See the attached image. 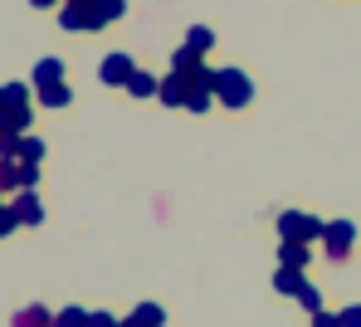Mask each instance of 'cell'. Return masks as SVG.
Wrapping results in <instances>:
<instances>
[{
	"mask_svg": "<svg viewBox=\"0 0 361 327\" xmlns=\"http://www.w3.org/2000/svg\"><path fill=\"white\" fill-rule=\"evenodd\" d=\"M137 323H142V327H157V323H161V308H142V313H137Z\"/></svg>",
	"mask_w": 361,
	"mask_h": 327,
	"instance_id": "obj_19",
	"label": "cell"
},
{
	"mask_svg": "<svg viewBox=\"0 0 361 327\" xmlns=\"http://www.w3.org/2000/svg\"><path fill=\"white\" fill-rule=\"evenodd\" d=\"M25 123H30V108H25V103H0V132H5V137H15Z\"/></svg>",
	"mask_w": 361,
	"mask_h": 327,
	"instance_id": "obj_6",
	"label": "cell"
},
{
	"mask_svg": "<svg viewBox=\"0 0 361 327\" xmlns=\"http://www.w3.org/2000/svg\"><path fill=\"white\" fill-rule=\"evenodd\" d=\"M127 88H132L137 98H152V93H161V83H157L152 73H132V78H127Z\"/></svg>",
	"mask_w": 361,
	"mask_h": 327,
	"instance_id": "obj_12",
	"label": "cell"
},
{
	"mask_svg": "<svg viewBox=\"0 0 361 327\" xmlns=\"http://www.w3.org/2000/svg\"><path fill=\"white\" fill-rule=\"evenodd\" d=\"M161 103H171V108L190 103V78H185V73H171V78L161 83Z\"/></svg>",
	"mask_w": 361,
	"mask_h": 327,
	"instance_id": "obj_7",
	"label": "cell"
},
{
	"mask_svg": "<svg viewBox=\"0 0 361 327\" xmlns=\"http://www.w3.org/2000/svg\"><path fill=\"white\" fill-rule=\"evenodd\" d=\"M322 230H327L322 220H312V215H298V210H288V215L279 220V235H283V240H302V245H307V240H322Z\"/></svg>",
	"mask_w": 361,
	"mask_h": 327,
	"instance_id": "obj_2",
	"label": "cell"
},
{
	"mask_svg": "<svg viewBox=\"0 0 361 327\" xmlns=\"http://www.w3.org/2000/svg\"><path fill=\"white\" fill-rule=\"evenodd\" d=\"M279 288H283V293H293V298H298L302 288H307V278H302L298 269H279Z\"/></svg>",
	"mask_w": 361,
	"mask_h": 327,
	"instance_id": "obj_13",
	"label": "cell"
},
{
	"mask_svg": "<svg viewBox=\"0 0 361 327\" xmlns=\"http://www.w3.org/2000/svg\"><path fill=\"white\" fill-rule=\"evenodd\" d=\"M63 30H98V15H93V0H63L59 10Z\"/></svg>",
	"mask_w": 361,
	"mask_h": 327,
	"instance_id": "obj_3",
	"label": "cell"
},
{
	"mask_svg": "<svg viewBox=\"0 0 361 327\" xmlns=\"http://www.w3.org/2000/svg\"><path fill=\"white\" fill-rule=\"evenodd\" d=\"M88 327H118V323H113V318H103V313H98V318H88Z\"/></svg>",
	"mask_w": 361,
	"mask_h": 327,
	"instance_id": "obj_22",
	"label": "cell"
},
{
	"mask_svg": "<svg viewBox=\"0 0 361 327\" xmlns=\"http://www.w3.org/2000/svg\"><path fill=\"white\" fill-rule=\"evenodd\" d=\"M122 10H127V0H93L98 25H113V20H122Z\"/></svg>",
	"mask_w": 361,
	"mask_h": 327,
	"instance_id": "obj_9",
	"label": "cell"
},
{
	"mask_svg": "<svg viewBox=\"0 0 361 327\" xmlns=\"http://www.w3.org/2000/svg\"><path fill=\"white\" fill-rule=\"evenodd\" d=\"M83 323H88L83 313H59V318H54V327H83Z\"/></svg>",
	"mask_w": 361,
	"mask_h": 327,
	"instance_id": "obj_18",
	"label": "cell"
},
{
	"mask_svg": "<svg viewBox=\"0 0 361 327\" xmlns=\"http://www.w3.org/2000/svg\"><path fill=\"white\" fill-rule=\"evenodd\" d=\"M68 98H73V93H68L63 83H54V88H44V103H49V108H63Z\"/></svg>",
	"mask_w": 361,
	"mask_h": 327,
	"instance_id": "obj_15",
	"label": "cell"
},
{
	"mask_svg": "<svg viewBox=\"0 0 361 327\" xmlns=\"http://www.w3.org/2000/svg\"><path fill=\"white\" fill-rule=\"evenodd\" d=\"M30 5H54V0H30Z\"/></svg>",
	"mask_w": 361,
	"mask_h": 327,
	"instance_id": "obj_23",
	"label": "cell"
},
{
	"mask_svg": "<svg viewBox=\"0 0 361 327\" xmlns=\"http://www.w3.org/2000/svg\"><path fill=\"white\" fill-rule=\"evenodd\" d=\"M298 303L307 308V313H322V298H317V288H312V283H307V288L298 293Z\"/></svg>",
	"mask_w": 361,
	"mask_h": 327,
	"instance_id": "obj_17",
	"label": "cell"
},
{
	"mask_svg": "<svg viewBox=\"0 0 361 327\" xmlns=\"http://www.w3.org/2000/svg\"><path fill=\"white\" fill-rule=\"evenodd\" d=\"M279 254H283V269H302V264L312 259L302 240H283V249H279Z\"/></svg>",
	"mask_w": 361,
	"mask_h": 327,
	"instance_id": "obj_8",
	"label": "cell"
},
{
	"mask_svg": "<svg viewBox=\"0 0 361 327\" xmlns=\"http://www.w3.org/2000/svg\"><path fill=\"white\" fill-rule=\"evenodd\" d=\"M215 93H220L225 108H244L254 98V83L244 78L240 68H215Z\"/></svg>",
	"mask_w": 361,
	"mask_h": 327,
	"instance_id": "obj_1",
	"label": "cell"
},
{
	"mask_svg": "<svg viewBox=\"0 0 361 327\" xmlns=\"http://www.w3.org/2000/svg\"><path fill=\"white\" fill-rule=\"evenodd\" d=\"M185 44H190V49H195V54H205V49H210V44H215V35H210V30H205V25H195V30H190V39H185Z\"/></svg>",
	"mask_w": 361,
	"mask_h": 327,
	"instance_id": "obj_14",
	"label": "cell"
},
{
	"mask_svg": "<svg viewBox=\"0 0 361 327\" xmlns=\"http://www.w3.org/2000/svg\"><path fill=\"white\" fill-rule=\"evenodd\" d=\"M352 240H357V230H352L347 220H332V225L322 230V245H327V259H347V249H352Z\"/></svg>",
	"mask_w": 361,
	"mask_h": 327,
	"instance_id": "obj_4",
	"label": "cell"
},
{
	"mask_svg": "<svg viewBox=\"0 0 361 327\" xmlns=\"http://www.w3.org/2000/svg\"><path fill=\"white\" fill-rule=\"evenodd\" d=\"M15 323H20V327H44V313H39V308H35V313H20V318H15Z\"/></svg>",
	"mask_w": 361,
	"mask_h": 327,
	"instance_id": "obj_20",
	"label": "cell"
},
{
	"mask_svg": "<svg viewBox=\"0 0 361 327\" xmlns=\"http://www.w3.org/2000/svg\"><path fill=\"white\" fill-rule=\"evenodd\" d=\"M59 78H63V64H59V59H44V64L35 68V83H39V88H54Z\"/></svg>",
	"mask_w": 361,
	"mask_h": 327,
	"instance_id": "obj_10",
	"label": "cell"
},
{
	"mask_svg": "<svg viewBox=\"0 0 361 327\" xmlns=\"http://www.w3.org/2000/svg\"><path fill=\"white\" fill-rule=\"evenodd\" d=\"M342 327H361V308H342Z\"/></svg>",
	"mask_w": 361,
	"mask_h": 327,
	"instance_id": "obj_21",
	"label": "cell"
},
{
	"mask_svg": "<svg viewBox=\"0 0 361 327\" xmlns=\"http://www.w3.org/2000/svg\"><path fill=\"white\" fill-rule=\"evenodd\" d=\"M176 73H185V78H195V73H205V68H200V54H195L190 44H185V49H176Z\"/></svg>",
	"mask_w": 361,
	"mask_h": 327,
	"instance_id": "obj_11",
	"label": "cell"
},
{
	"mask_svg": "<svg viewBox=\"0 0 361 327\" xmlns=\"http://www.w3.org/2000/svg\"><path fill=\"white\" fill-rule=\"evenodd\" d=\"M15 220H30V225H35V220H39V205H35V200L25 196L20 205H15Z\"/></svg>",
	"mask_w": 361,
	"mask_h": 327,
	"instance_id": "obj_16",
	"label": "cell"
},
{
	"mask_svg": "<svg viewBox=\"0 0 361 327\" xmlns=\"http://www.w3.org/2000/svg\"><path fill=\"white\" fill-rule=\"evenodd\" d=\"M132 73H137V68H132V59H127V54H108V59H103V68H98V78H103V83H127Z\"/></svg>",
	"mask_w": 361,
	"mask_h": 327,
	"instance_id": "obj_5",
	"label": "cell"
}]
</instances>
